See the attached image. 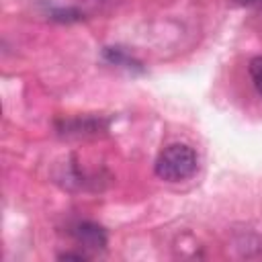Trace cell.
I'll use <instances>...</instances> for the list:
<instances>
[{
	"label": "cell",
	"mask_w": 262,
	"mask_h": 262,
	"mask_svg": "<svg viewBox=\"0 0 262 262\" xmlns=\"http://www.w3.org/2000/svg\"><path fill=\"white\" fill-rule=\"evenodd\" d=\"M72 235L78 244H82L84 248L88 250H104L106 246V231L96 225V223H90V221H82V223H76L72 227Z\"/></svg>",
	"instance_id": "obj_2"
},
{
	"label": "cell",
	"mask_w": 262,
	"mask_h": 262,
	"mask_svg": "<svg viewBox=\"0 0 262 262\" xmlns=\"http://www.w3.org/2000/svg\"><path fill=\"white\" fill-rule=\"evenodd\" d=\"M156 176L166 182H180L194 174L196 170V154L186 143H172L164 147L154 164Z\"/></svg>",
	"instance_id": "obj_1"
},
{
	"label": "cell",
	"mask_w": 262,
	"mask_h": 262,
	"mask_svg": "<svg viewBox=\"0 0 262 262\" xmlns=\"http://www.w3.org/2000/svg\"><path fill=\"white\" fill-rule=\"evenodd\" d=\"M59 258H61V260H86L84 254H61Z\"/></svg>",
	"instance_id": "obj_4"
},
{
	"label": "cell",
	"mask_w": 262,
	"mask_h": 262,
	"mask_svg": "<svg viewBox=\"0 0 262 262\" xmlns=\"http://www.w3.org/2000/svg\"><path fill=\"white\" fill-rule=\"evenodd\" d=\"M239 2H254V0H239Z\"/></svg>",
	"instance_id": "obj_5"
},
{
	"label": "cell",
	"mask_w": 262,
	"mask_h": 262,
	"mask_svg": "<svg viewBox=\"0 0 262 262\" xmlns=\"http://www.w3.org/2000/svg\"><path fill=\"white\" fill-rule=\"evenodd\" d=\"M250 78H252V82H254V88L258 90V94L262 96V55H258V57H254L252 61H250Z\"/></svg>",
	"instance_id": "obj_3"
}]
</instances>
